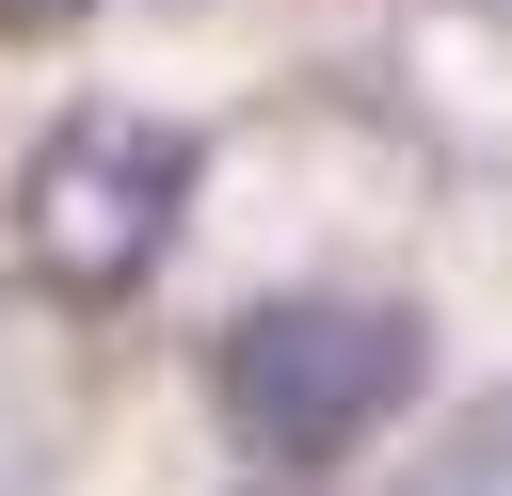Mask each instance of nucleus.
Instances as JSON below:
<instances>
[{"label": "nucleus", "mask_w": 512, "mask_h": 496, "mask_svg": "<svg viewBox=\"0 0 512 496\" xmlns=\"http://www.w3.org/2000/svg\"><path fill=\"white\" fill-rule=\"evenodd\" d=\"M256 496H304V480H256Z\"/></svg>", "instance_id": "423d86ee"}, {"label": "nucleus", "mask_w": 512, "mask_h": 496, "mask_svg": "<svg viewBox=\"0 0 512 496\" xmlns=\"http://www.w3.org/2000/svg\"><path fill=\"white\" fill-rule=\"evenodd\" d=\"M416 496H512V384H496V400H464V432L416 464Z\"/></svg>", "instance_id": "7ed1b4c3"}, {"label": "nucleus", "mask_w": 512, "mask_h": 496, "mask_svg": "<svg viewBox=\"0 0 512 496\" xmlns=\"http://www.w3.org/2000/svg\"><path fill=\"white\" fill-rule=\"evenodd\" d=\"M64 16H80V0H0V32H64Z\"/></svg>", "instance_id": "39448f33"}, {"label": "nucleus", "mask_w": 512, "mask_h": 496, "mask_svg": "<svg viewBox=\"0 0 512 496\" xmlns=\"http://www.w3.org/2000/svg\"><path fill=\"white\" fill-rule=\"evenodd\" d=\"M192 224V128L176 112H128V96H80L32 160H16V256L32 288L64 304H128Z\"/></svg>", "instance_id": "f03ea898"}, {"label": "nucleus", "mask_w": 512, "mask_h": 496, "mask_svg": "<svg viewBox=\"0 0 512 496\" xmlns=\"http://www.w3.org/2000/svg\"><path fill=\"white\" fill-rule=\"evenodd\" d=\"M0 496H32V416L0 400Z\"/></svg>", "instance_id": "20e7f679"}, {"label": "nucleus", "mask_w": 512, "mask_h": 496, "mask_svg": "<svg viewBox=\"0 0 512 496\" xmlns=\"http://www.w3.org/2000/svg\"><path fill=\"white\" fill-rule=\"evenodd\" d=\"M416 384H432V320H416L400 288H272V304H240L224 352H208V400H224V432H240L256 464H336V448H368Z\"/></svg>", "instance_id": "f257e3e1"}]
</instances>
